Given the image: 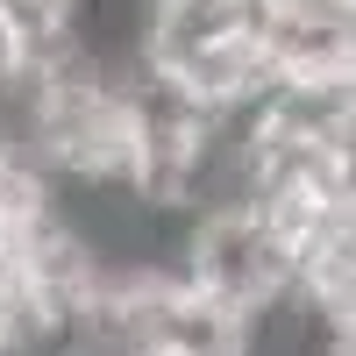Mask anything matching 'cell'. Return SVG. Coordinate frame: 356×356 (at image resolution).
Masks as SVG:
<instances>
[{"label":"cell","instance_id":"obj_1","mask_svg":"<svg viewBox=\"0 0 356 356\" xmlns=\"http://www.w3.org/2000/svg\"><path fill=\"white\" fill-rule=\"evenodd\" d=\"M178 271L193 292H207L214 307L243 314L250 328H264L271 314L300 307V257H292V235L250 200H221L200 207L186 221V243H178Z\"/></svg>","mask_w":356,"mask_h":356},{"label":"cell","instance_id":"obj_2","mask_svg":"<svg viewBox=\"0 0 356 356\" xmlns=\"http://www.w3.org/2000/svg\"><path fill=\"white\" fill-rule=\"evenodd\" d=\"M257 29L250 0H150L143 22V72H186L193 57L221 50Z\"/></svg>","mask_w":356,"mask_h":356}]
</instances>
